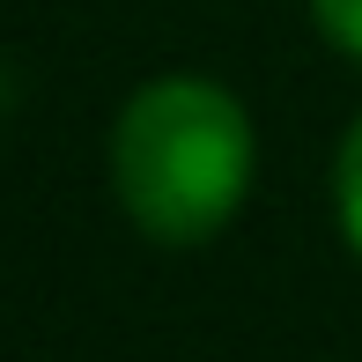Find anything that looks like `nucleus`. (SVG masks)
<instances>
[{
    "instance_id": "obj_1",
    "label": "nucleus",
    "mask_w": 362,
    "mask_h": 362,
    "mask_svg": "<svg viewBox=\"0 0 362 362\" xmlns=\"http://www.w3.org/2000/svg\"><path fill=\"white\" fill-rule=\"evenodd\" d=\"M111 192L163 252L222 237L252 192V119L207 74H156L111 126Z\"/></svg>"
},
{
    "instance_id": "obj_2",
    "label": "nucleus",
    "mask_w": 362,
    "mask_h": 362,
    "mask_svg": "<svg viewBox=\"0 0 362 362\" xmlns=\"http://www.w3.org/2000/svg\"><path fill=\"white\" fill-rule=\"evenodd\" d=\"M333 215H340V237L362 252V119L348 126V141L333 156Z\"/></svg>"
},
{
    "instance_id": "obj_3",
    "label": "nucleus",
    "mask_w": 362,
    "mask_h": 362,
    "mask_svg": "<svg viewBox=\"0 0 362 362\" xmlns=\"http://www.w3.org/2000/svg\"><path fill=\"white\" fill-rule=\"evenodd\" d=\"M310 15H318V30H325L333 52L362 59V0H310Z\"/></svg>"
}]
</instances>
